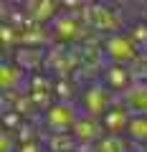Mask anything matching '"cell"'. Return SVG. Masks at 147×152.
<instances>
[{"instance_id":"3","label":"cell","mask_w":147,"mask_h":152,"mask_svg":"<svg viewBox=\"0 0 147 152\" xmlns=\"http://www.w3.org/2000/svg\"><path fill=\"white\" fill-rule=\"evenodd\" d=\"M132 119H135V117L129 114V109H127V107L114 104V107L109 109V112L104 114L99 122H102V127H104V132H107V134H117V137H122L124 132H129Z\"/></svg>"},{"instance_id":"2","label":"cell","mask_w":147,"mask_h":152,"mask_svg":"<svg viewBox=\"0 0 147 152\" xmlns=\"http://www.w3.org/2000/svg\"><path fill=\"white\" fill-rule=\"evenodd\" d=\"M46 122H48V127L56 134H61V132H74L79 117H76V109L74 107H69L66 102H59V104H53V107L48 109Z\"/></svg>"},{"instance_id":"5","label":"cell","mask_w":147,"mask_h":152,"mask_svg":"<svg viewBox=\"0 0 147 152\" xmlns=\"http://www.w3.org/2000/svg\"><path fill=\"white\" fill-rule=\"evenodd\" d=\"M102 81L107 84L112 91H127V89L132 86V74H129V69H127L124 64H112L107 71H104V76H102Z\"/></svg>"},{"instance_id":"8","label":"cell","mask_w":147,"mask_h":152,"mask_svg":"<svg viewBox=\"0 0 147 152\" xmlns=\"http://www.w3.org/2000/svg\"><path fill=\"white\" fill-rule=\"evenodd\" d=\"M127 134L132 137V140H137V142H147V117L145 114H137L135 119H132V124H129V132Z\"/></svg>"},{"instance_id":"1","label":"cell","mask_w":147,"mask_h":152,"mask_svg":"<svg viewBox=\"0 0 147 152\" xmlns=\"http://www.w3.org/2000/svg\"><path fill=\"white\" fill-rule=\"evenodd\" d=\"M81 107H84V112H86L89 117L102 119L104 114L114 107V104H112V89H109L104 81L86 86L84 94H81Z\"/></svg>"},{"instance_id":"6","label":"cell","mask_w":147,"mask_h":152,"mask_svg":"<svg viewBox=\"0 0 147 152\" xmlns=\"http://www.w3.org/2000/svg\"><path fill=\"white\" fill-rule=\"evenodd\" d=\"M129 112L137 114H145L147 117V84H132L127 89V104H124Z\"/></svg>"},{"instance_id":"4","label":"cell","mask_w":147,"mask_h":152,"mask_svg":"<svg viewBox=\"0 0 147 152\" xmlns=\"http://www.w3.org/2000/svg\"><path fill=\"white\" fill-rule=\"evenodd\" d=\"M104 48H107V53L114 58V64H127V61H132L137 56V43L129 36H124V33L109 36L107 43H104Z\"/></svg>"},{"instance_id":"7","label":"cell","mask_w":147,"mask_h":152,"mask_svg":"<svg viewBox=\"0 0 147 152\" xmlns=\"http://www.w3.org/2000/svg\"><path fill=\"white\" fill-rule=\"evenodd\" d=\"M94 152H129V147H127V142L122 140V137L107 134V137H102V140L94 145Z\"/></svg>"}]
</instances>
